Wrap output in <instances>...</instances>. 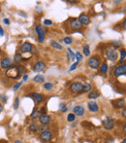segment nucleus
I'll list each match as a JSON object with an SVG mask.
<instances>
[{
	"mask_svg": "<svg viewBox=\"0 0 126 143\" xmlns=\"http://www.w3.org/2000/svg\"><path fill=\"white\" fill-rule=\"evenodd\" d=\"M7 99H8L7 96H1V97H0V100H1V101L6 102V101H7Z\"/></svg>",
	"mask_w": 126,
	"mask_h": 143,
	"instance_id": "ea45409f",
	"label": "nucleus"
},
{
	"mask_svg": "<svg viewBox=\"0 0 126 143\" xmlns=\"http://www.w3.org/2000/svg\"><path fill=\"white\" fill-rule=\"evenodd\" d=\"M33 81L36 82V83H44V82H45V78H44L43 75H40V74H39V75H37V76L34 77Z\"/></svg>",
	"mask_w": 126,
	"mask_h": 143,
	"instance_id": "412c9836",
	"label": "nucleus"
},
{
	"mask_svg": "<svg viewBox=\"0 0 126 143\" xmlns=\"http://www.w3.org/2000/svg\"><path fill=\"white\" fill-rule=\"evenodd\" d=\"M6 75L10 77V78H13V79H17L19 77V69H18V66H14V67H10L8 71L6 72Z\"/></svg>",
	"mask_w": 126,
	"mask_h": 143,
	"instance_id": "f03ea898",
	"label": "nucleus"
},
{
	"mask_svg": "<svg viewBox=\"0 0 126 143\" xmlns=\"http://www.w3.org/2000/svg\"><path fill=\"white\" fill-rule=\"evenodd\" d=\"M21 60H22V56H21L20 54H17L15 55V62L19 63V62H21Z\"/></svg>",
	"mask_w": 126,
	"mask_h": 143,
	"instance_id": "a878e982",
	"label": "nucleus"
},
{
	"mask_svg": "<svg viewBox=\"0 0 126 143\" xmlns=\"http://www.w3.org/2000/svg\"><path fill=\"white\" fill-rule=\"evenodd\" d=\"M77 66H78V61H76L75 63H73V64H72V66L69 68V71H73V70H75L76 68H77Z\"/></svg>",
	"mask_w": 126,
	"mask_h": 143,
	"instance_id": "f704fd0d",
	"label": "nucleus"
},
{
	"mask_svg": "<svg viewBox=\"0 0 126 143\" xmlns=\"http://www.w3.org/2000/svg\"><path fill=\"white\" fill-rule=\"evenodd\" d=\"M22 83H24V82H22V81H21V82H19V83L16 84V85H15V86H14V88H13V90H14L15 92H16V91H18V90H19V87H20V86H21V85H22Z\"/></svg>",
	"mask_w": 126,
	"mask_h": 143,
	"instance_id": "72a5a7b5",
	"label": "nucleus"
},
{
	"mask_svg": "<svg viewBox=\"0 0 126 143\" xmlns=\"http://www.w3.org/2000/svg\"><path fill=\"white\" fill-rule=\"evenodd\" d=\"M32 97H34V99H35V101L37 102V103H41L43 101V97L40 94V93H37V92H34L32 94Z\"/></svg>",
	"mask_w": 126,
	"mask_h": 143,
	"instance_id": "aec40b11",
	"label": "nucleus"
},
{
	"mask_svg": "<svg viewBox=\"0 0 126 143\" xmlns=\"http://www.w3.org/2000/svg\"><path fill=\"white\" fill-rule=\"evenodd\" d=\"M15 143H22L21 141H19V140H16V142Z\"/></svg>",
	"mask_w": 126,
	"mask_h": 143,
	"instance_id": "de8ad7c7",
	"label": "nucleus"
},
{
	"mask_svg": "<svg viewBox=\"0 0 126 143\" xmlns=\"http://www.w3.org/2000/svg\"><path fill=\"white\" fill-rule=\"evenodd\" d=\"M75 119H76V116L73 113H70L68 115V117H67V121L68 122H73V121H75Z\"/></svg>",
	"mask_w": 126,
	"mask_h": 143,
	"instance_id": "c756f323",
	"label": "nucleus"
},
{
	"mask_svg": "<svg viewBox=\"0 0 126 143\" xmlns=\"http://www.w3.org/2000/svg\"><path fill=\"white\" fill-rule=\"evenodd\" d=\"M122 115H123V117H125L126 116V110L125 109H123V111H122Z\"/></svg>",
	"mask_w": 126,
	"mask_h": 143,
	"instance_id": "a18cd8bd",
	"label": "nucleus"
},
{
	"mask_svg": "<svg viewBox=\"0 0 126 143\" xmlns=\"http://www.w3.org/2000/svg\"><path fill=\"white\" fill-rule=\"evenodd\" d=\"M44 24H45V25H51V24H52V22L50 21V20H45V21H44Z\"/></svg>",
	"mask_w": 126,
	"mask_h": 143,
	"instance_id": "58836bf2",
	"label": "nucleus"
},
{
	"mask_svg": "<svg viewBox=\"0 0 126 143\" xmlns=\"http://www.w3.org/2000/svg\"><path fill=\"white\" fill-rule=\"evenodd\" d=\"M92 90V86L88 83H84L83 84V92H91Z\"/></svg>",
	"mask_w": 126,
	"mask_h": 143,
	"instance_id": "6ab92c4d",
	"label": "nucleus"
},
{
	"mask_svg": "<svg viewBox=\"0 0 126 143\" xmlns=\"http://www.w3.org/2000/svg\"><path fill=\"white\" fill-rule=\"evenodd\" d=\"M59 108H60V110L62 111V112H66L67 111V107H66L65 104H60V106H59Z\"/></svg>",
	"mask_w": 126,
	"mask_h": 143,
	"instance_id": "c9c22d12",
	"label": "nucleus"
},
{
	"mask_svg": "<svg viewBox=\"0 0 126 143\" xmlns=\"http://www.w3.org/2000/svg\"><path fill=\"white\" fill-rule=\"evenodd\" d=\"M98 97H99V93L97 92L91 91V92H89L88 98H90V99H95V98H98Z\"/></svg>",
	"mask_w": 126,
	"mask_h": 143,
	"instance_id": "4be33fe9",
	"label": "nucleus"
},
{
	"mask_svg": "<svg viewBox=\"0 0 126 143\" xmlns=\"http://www.w3.org/2000/svg\"><path fill=\"white\" fill-rule=\"evenodd\" d=\"M122 143H126V139H123V142Z\"/></svg>",
	"mask_w": 126,
	"mask_h": 143,
	"instance_id": "09e8293b",
	"label": "nucleus"
},
{
	"mask_svg": "<svg viewBox=\"0 0 126 143\" xmlns=\"http://www.w3.org/2000/svg\"><path fill=\"white\" fill-rule=\"evenodd\" d=\"M70 26L73 29H79V28L82 27V24L79 23L78 18H73V20H71L70 22Z\"/></svg>",
	"mask_w": 126,
	"mask_h": 143,
	"instance_id": "dca6fc26",
	"label": "nucleus"
},
{
	"mask_svg": "<svg viewBox=\"0 0 126 143\" xmlns=\"http://www.w3.org/2000/svg\"><path fill=\"white\" fill-rule=\"evenodd\" d=\"M3 23H4L5 24H7V25H9V24H10L9 18H4V20H3Z\"/></svg>",
	"mask_w": 126,
	"mask_h": 143,
	"instance_id": "79ce46f5",
	"label": "nucleus"
},
{
	"mask_svg": "<svg viewBox=\"0 0 126 143\" xmlns=\"http://www.w3.org/2000/svg\"><path fill=\"white\" fill-rule=\"evenodd\" d=\"M106 56L111 61H116L117 59V53L114 49H107L106 51Z\"/></svg>",
	"mask_w": 126,
	"mask_h": 143,
	"instance_id": "7ed1b4c3",
	"label": "nucleus"
},
{
	"mask_svg": "<svg viewBox=\"0 0 126 143\" xmlns=\"http://www.w3.org/2000/svg\"><path fill=\"white\" fill-rule=\"evenodd\" d=\"M52 137V134L49 131V130H46V131H42V134L40 135V138L42 141L44 142H48V141H50Z\"/></svg>",
	"mask_w": 126,
	"mask_h": 143,
	"instance_id": "1a4fd4ad",
	"label": "nucleus"
},
{
	"mask_svg": "<svg viewBox=\"0 0 126 143\" xmlns=\"http://www.w3.org/2000/svg\"><path fill=\"white\" fill-rule=\"evenodd\" d=\"M87 65L92 69H98L100 66V59L97 56H92L87 60Z\"/></svg>",
	"mask_w": 126,
	"mask_h": 143,
	"instance_id": "f257e3e1",
	"label": "nucleus"
},
{
	"mask_svg": "<svg viewBox=\"0 0 126 143\" xmlns=\"http://www.w3.org/2000/svg\"><path fill=\"white\" fill-rule=\"evenodd\" d=\"M36 32H37L39 41L41 42V43H43V42L45 41V31H44V29H43L42 25L38 24L37 26H36Z\"/></svg>",
	"mask_w": 126,
	"mask_h": 143,
	"instance_id": "0eeeda50",
	"label": "nucleus"
},
{
	"mask_svg": "<svg viewBox=\"0 0 126 143\" xmlns=\"http://www.w3.org/2000/svg\"><path fill=\"white\" fill-rule=\"evenodd\" d=\"M112 104H113L114 108L119 109V108H122V107L125 106V100L124 99H117L116 101H112Z\"/></svg>",
	"mask_w": 126,
	"mask_h": 143,
	"instance_id": "2eb2a0df",
	"label": "nucleus"
},
{
	"mask_svg": "<svg viewBox=\"0 0 126 143\" xmlns=\"http://www.w3.org/2000/svg\"><path fill=\"white\" fill-rule=\"evenodd\" d=\"M75 56H76V59H77V60H78V62H79V61H81V60H82V59H83V55H81V53H79V52H77V53H76Z\"/></svg>",
	"mask_w": 126,
	"mask_h": 143,
	"instance_id": "2f4dec72",
	"label": "nucleus"
},
{
	"mask_svg": "<svg viewBox=\"0 0 126 143\" xmlns=\"http://www.w3.org/2000/svg\"><path fill=\"white\" fill-rule=\"evenodd\" d=\"M4 35V30H3V28L1 27V25H0V36H3Z\"/></svg>",
	"mask_w": 126,
	"mask_h": 143,
	"instance_id": "37998d69",
	"label": "nucleus"
},
{
	"mask_svg": "<svg viewBox=\"0 0 126 143\" xmlns=\"http://www.w3.org/2000/svg\"><path fill=\"white\" fill-rule=\"evenodd\" d=\"M39 122L42 124V125H48L50 122H51V117L47 114H43L39 117Z\"/></svg>",
	"mask_w": 126,
	"mask_h": 143,
	"instance_id": "ddd939ff",
	"label": "nucleus"
},
{
	"mask_svg": "<svg viewBox=\"0 0 126 143\" xmlns=\"http://www.w3.org/2000/svg\"><path fill=\"white\" fill-rule=\"evenodd\" d=\"M125 73H126L125 64L118 65L117 68H114V70H113V75L114 76H121V75H124Z\"/></svg>",
	"mask_w": 126,
	"mask_h": 143,
	"instance_id": "39448f33",
	"label": "nucleus"
},
{
	"mask_svg": "<svg viewBox=\"0 0 126 143\" xmlns=\"http://www.w3.org/2000/svg\"><path fill=\"white\" fill-rule=\"evenodd\" d=\"M108 64L106 63V62H104L101 66H100V71H101V73L103 74H105V73H107V71H108Z\"/></svg>",
	"mask_w": 126,
	"mask_h": 143,
	"instance_id": "393cba45",
	"label": "nucleus"
},
{
	"mask_svg": "<svg viewBox=\"0 0 126 143\" xmlns=\"http://www.w3.org/2000/svg\"><path fill=\"white\" fill-rule=\"evenodd\" d=\"M28 129H29V131H31V132H37L38 130H40V127H39V125H37V124L33 123V124H31V125L28 127Z\"/></svg>",
	"mask_w": 126,
	"mask_h": 143,
	"instance_id": "a211bd4d",
	"label": "nucleus"
},
{
	"mask_svg": "<svg viewBox=\"0 0 126 143\" xmlns=\"http://www.w3.org/2000/svg\"><path fill=\"white\" fill-rule=\"evenodd\" d=\"M120 61H124L125 60V58H126V52H125V50L123 49V50H120Z\"/></svg>",
	"mask_w": 126,
	"mask_h": 143,
	"instance_id": "cd10ccee",
	"label": "nucleus"
},
{
	"mask_svg": "<svg viewBox=\"0 0 126 143\" xmlns=\"http://www.w3.org/2000/svg\"><path fill=\"white\" fill-rule=\"evenodd\" d=\"M78 21H79V23H81L82 25H87V24H89V23H90V18H89V17L87 15H85V14L81 15L79 17V18H78Z\"/></svg>",
	"mask_w": 126,
	"mask_h": 143,
	"instance_id": "6e6552de",
	"label": "nucleus"
},
{
	"mask_svg": "<svg viewBox=\"0 0 126 143\" xmlns=\"http://www.w3.org/2000/svg\"><path fill=\"white\" fill-rule=\"evenodd\" d=\"M113 126H114V121L110 117H107L105 120L103 121V127L106 129H112L113 128Z\"/></svg>",
	"mask_w": 126,
	"mask_h": 143,
	"instance_id": "423d86ee",
	"label": "nucleus"
},
{
	"mask_svg": "<svg viewBox=\"0 0 126 143\" xmlns=\"http://www.w3.org/2000/svg\"><path fill=\"white\" fill-rule=\"evenodd\" d=\"M112 45H113V47H114V50H116V48L121 46V43H120L119 41H117V42H113V43H112Z\"/></svg>",
	"mask_w": 126,
	"mask_h": 143,
	"instance_id": "e433bc0d",
	"label": "nucleus"
},
{
	"mask_svg": "<svg viewBox=\"0 0 126 143\" xmlns=\"http://www.w3.org/2000/svg\"><path fill=\"white\" fill-rule=\"evenodd\" d=\"M19 97H17V98L15 99V103H14L15 109H18V108H19Z\"/></svg>",
	"mask_w": 126,
	"mask_h": 143,
	"instance_id": "473e14b6",
	"label": "nucleus"
},
{
	"mask_svg": "<svg viewBox=\"0 0 126 143\" xmlns=\"http://www.w3.org/2000/svg\"><path fill=\"white\" fill-rule=\"evenodd\" d=\"M27 79H28V76H27V75H24V82H25V81H26Z\"/></svg>",
	"mask_w": 126,
	"mask_h": 143,
	"instance_id": "c03bdc74",
	"label": "nucleus"
},
{
	"mask_svg": "<svg viewBox=\"0 0 126 143\" xmlns=\"http://www.w3.org/2000/svg\"><path fill=\"white\" fill-rule=\"evenodd\" d=\"M70 90L74 93H79L83 92V84L79 82H74L70 86Z\"/></svg>",
	"mask_w": 126,
	"mask_h": 143,
	"instance_id": "20e7f679",
	"label": "nucleus"
},
{
	"mask_svg": "<svg viewBox=\"0 0 126 143\" xmlns=\"http://www.w3.org/2000/svg\"><path fill=\"white\" fill-rule=\"evenodd\" d=\"M52 87H53V85H52L51 83H45V85H44V89H45V90H47V91L51 90Z\"/></svg>",
	"mask_w": 126,
	"mask_h": 143,
	"instance_id": "c85d7f7f",
	"label": "nucleus"
},
{
	"mask_svg": "<svg viewBox=\"0 0 126 143\" xmlns=\"http://www.w3.org/2000/svg\"><path fill=\"white\" fill-rule=\"evenodd\" d=\"M31 50H32V45L29 42H24L20 47L21 53H29V52H31Z\"/></svg>",
	"mask_w": 126,
	"mask_h": 143,
	"instance_id": "9b49d317",
	"label": "nucleus"
},
{
	"mask_svg": "<svg viewBox=\"0 0 126 143\" xmlns=\"http://www.w3.org/2000/svg\"><path fill=\"white\" fill-rule=\"evenodd\" d=\"M84 55H86V56H88V55H90V51H89L88 45H84Z\"/></svg>",
	"mask_w": 126,
	"mask_h": 143,
	"instance_id": "bb28decb",
	"label": "nucleus"
},
{
	"mask_svg": "<svg viewBox=\"0 0 126 143\" xmlns=\"http://www.w3.org/2000/svg\"><path fill=\"white\" fill-rule=\"evenodd\" d=\"M41 116V110H34L32 112V114H31V118L32 119H37V118H39Z\"/></svg>",
	"mask_w": 126,
	"mask_h": 143,
	"instance_id": "5701e85b",
	"label": "nucleus"
},
{
	"mask_svg": "<svg viewBox=\"0 0 126 143\" xmlns=\"http://www.w3.org/2000/svg\"><path fill=\"white\" fill-rule=\"evenodd\" d=\"M2 110H3V106L0 104V112H2Z\"/></svg>",
	"mask_w": 126,
	"mask_h": 143,
	"instance_id": "49530a36",
	"label": "nucleus"
},
{
	"mask_svg": "<svg viewBox=\"0 0 126 143\" xmlns=\"http://www.w3.org/2000/svg\"><path fill=\"white\" fill-rule=\"evenodd\" d=\"M63 41L65 42V44H67V45H69V44H71V43L73 42V39H72L71 37H65Z\"/></svg>",
	"mask_w": 126,
	"mask_h": 143,
	"instance_id": "7c9ffc66",
	"label": "nucleus"
},
{
	"mask_svg": "<svg viewBox=\"0 0 126 143\" xmlns=\"http://www.w3.org/2000/svg\"><path fill=\"white\" fill-rule=\"evenodd\" d=\"M88 109L91 112H97L98 111V104L95 101H91L88 103Z\"/></svg>",
	"mask_w": 126,
	"mask_h": 143,
	"instance_id": "f3484780",
	"label": "nucleus"
},
{
	"mask_svg": "<svg viewBox=\"0 0 126 143\" xmlns=\"http://www.w3.org/2000/svg\"><path fill=\"white\" fill-rule=\"evenodd\" d=\"M68 53L70 54V55H71V60H74L75 59V54L72 52V50L71 49H68Z\"/></svg>",
	"mask_w": 126,
	"mask_h": 143,
	"instance_id": "4c0bfd02",
	"label": "nucleus"
},
{
	"mask_svg": "<svg viewBox=\"0 0 126 143\" xmlns=\"http://www.w3.org/2000/svg\"><path fill=\"white\" fill-rule=\"evenodd\" d=\"M46 69V64L43 61H38L34 65V71L35 72H42Z\"/></svg>",
	"mask_w": 126,
	"mask_h": 143,
	"instance_id": "9d476101",
	"label": "nucleus"
},
{
	"mask_svg": "<svg viewBox=\"0 0 126 143\" xmlns=\"http://www.w3.org/2000/svg\"><path fill=\"white\" fill-rule=\"evenodd\" d=\"M0 66L3 68V69H6V68H10L12 66V60L10 59H4V60H1L0 62Z\"/></svg>",
	"mask_w": 126,
	"mask_h": 143,
	"instance_id": "4468645a",
	"label": "nucleus"
},
{
	"mask_svg": "<svg viewBox=\"0 0 126 143\" xmlns=\"http://www.w3.org/2000/svg\"><path fill=\"white\" fill-rule=\"evenodd\" d=\"M40 129H41L42 131H46V130H48V129H49V128L47 127V125H43V127H41V128H40Z\"/></svg>",
	"mask_w": 126,
	"mask_h": 143,
	"instance_id": "a19ab883",
	"label": "nucleus"
},
{
	"mask_svg": "<svg viewBox=\"0 0 126 143\" xmlns=\"http://www.w3.org/2000/svg\"><path fill=\"white\" fill-rule=\"evenodd\" d=\"M73 111H74V115L75 116H83L84 114V108L82 105H77V106L74 107V109H73Z\"/></svg>",
	"mask_w": 126,
	"mask_h": 143,
	"instance_id": "f8f14e48",
	"label": "nucleus"
},
{
	"mask_svg": "<svg viewBox=\"0 0 126 143\" xmlns=\"http://www.w3.org/2000/svg\"><path fill=\"white\" fill-rule=\"evenodd\" d=\"M51 46L54 49H57V50H62V46L55 41H51Z\"/></svg>",
	"mask_w": 126,
	"mask_h": 143,
	"instance_id": "b1692460",
	"label": "nucleus"
}]
</instances>
